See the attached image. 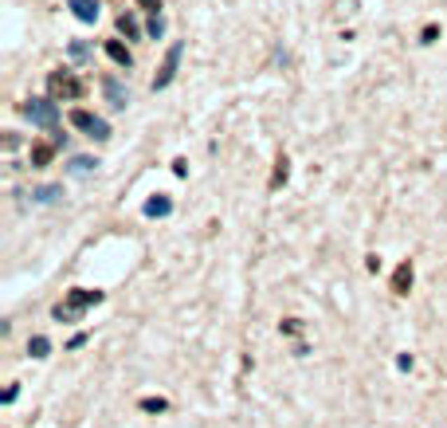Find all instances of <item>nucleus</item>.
<instances>
[{
  "mask_svg": "<svg viewBox=\"0 0 447 428\" xmlns=\"http://www.w3.org/2000/svg\"><path fill=\"white\" fill-rule=\"evenodd\" d=\"M94 303H102V291L75 287V291H67V303H59V307L51 310V319L55 322H75V319H83V310L94 307Z\"/></svg>",
  "mask_w": 447,
  "mask_h": 428,
  "instance_id": "f257e3e1",
  "label": "nucleus"
},
{
  "mask_svg": "<svg viewBox=\"0 0 447 428\" xmlns=\"http://www.w3.org/2000/svg\"><path fill=\"white\" fill-rule=\"evenodd\" d=\"M83 95V79L75 71H51L48 75V99L51 102H75Z\"/></svg>",
  "mask_w": 447,
  "mask_h": 428,
  "instance_id": "f03ea898",
  "label": "nucleus"
},
{
  "mask_svg": "<svg viewBox=\"0 0 447 428\" xmlns=\"http://www.w3.org/2000/svg\"><path fill=\"white\" fill-rule=\"evenodd\" d=\"M24 114H28L31 126H43V130L59 126V106H55L51 99H28L24 102Z\"/></svg>",
  "mask_w": 447,
  "mask_h": 428,
  "instance_id": "7ed1b4c3",
  "label": "nucleus"
},
{
  "mask_svg": "<svg viewBox=\"0 0 447 428\" xmlns=\"http://www.w3.org/2000/svg\"><path fill=\"white\" fill-rule=\"evenodd\" d=\"M71 126L75 130H83L87 138H94V141H106L110 138V126H106V118H99V114H90V110H71Z\"/></svg>",
  "mask_w": 447,
  "mask_h": 428,
  "instance_id": "20e7f679",
  "label": "nucleus"
},
{
  "mask_svg": "<svg viewBox=\"0 0 447 428\" xmlns=\"http://www.w3.org/2000/svg\"><path fill=\"white\" fill-rule=\"evenodd\" d=\"M180 51H185V43H173L169 51H165V63H161V71L153 75V90H165L173 79H177V63H180Z\"/></svg>",
  "mask_w": 447,
  "mask_h": 428,
  "instance_id": "39448f33",
  "label": "nucleus"
},
{
  "mask_svg": "<svg viewBox=\"0 0 447 428\" xmlns=\"http://www.w3.org/2000/svg\"><path fill=\"white\" fill-rule=\"evenodd\" d=\"M67 8H71V16L79 24H94L102 16V4L99 0H67Z\"/></svg>",
  "mask_w": 447,
  "mask_h": 428,
  "instance_id": "423d86ee",
  "label": "nucleus"
},
{
  "mask_svg": "<svg viewBox=\"0 0 447 428\" xmlns=\"http://www.w3.org/2000/svg\"><path fill=\"white\" fill-rule=\"evenodd\" d=\"M102 95H106V102H110L114 110H126V106H129V90L122 87L114 75H106V79H102Z\"/></svg>",
  "mask_w": 447,
  "mask_h": 428,
  "instance_id": "0eeeda50",
  "label": "nucleus"
},
{
  "mask_svg": "<svg viewBox=\"0 0 447 428\" xmlns=\"http://www.w3.org/2000/svg\"><path fill=\"white\" fill-rule=\"evenodd\" d=\"M59 146H63V138L36 141V146H31V165H36V170H43V165H48V161L55 158V150H59Z\"/></svg>",
  "mask_w": 447,
  "mask_h": 428,
  "instance_id": "6e6552de",
  "label": "nucleus"
},
{
  "mask_svg": "<svg viewBox=\"0 0 447 428\" xmlns=\"http://www.w3.org/2000/svg\"><path fill=\"white\" fill-rule=\"evenodd\" d=\"M169 212H173V200L165 197V193H157V197H149V200H146V216L161 220V216H169Z\"/></svg>",
  "mask_w": 447,
  "mask_h": 428,
  "instance_id": "1a4fd4ad",
  "label": "nucleus"
},
{
  "mask_svg": "<svg viewBox=\"0 0 447 428\" xmlns=\"http://www.w3.org/2000/svg\"><path fill=\"white\" fill-rule=\"evenodd\" d=\"M106 55H110V60H114V63H118L122 71H126L129 63H134V55H129V48H126V43H118V40H106Z\"/></svg>",
  "mask_w": 447,
  "mask_h": 428,
  "instance_id": "9d476101",
  "label": "nucleus"
},
{
  "mask_svg": "<svg viewBox=\"0 0 447 428\" xmlns=\"http://www.w3.org/2000/svg\"><path fill=\"white\" fill-rule=\"evenodd\" d=\"M408 287H412V263H400L397 268V275H392V291H397V295H408Z\"/></svg>",
  "mask_w": 447,
  "mask_h": 428,
  "instance_id": "9b49d317",
  "label": "nucleus"
},
{
  "mask_svg": "<svg viewBox=\"0 0 447 428\" xmlns=\"http://www.w3.org/2000/svg\"><path fill=\"white\" fill-rule=\"evenodd\" d=\"M48 350H51V342L43 338V334H36V338L28 342V354H31V358H48Z\"/></svg>",
  "mask_w": 447,
  "mask_h": 428,
  "instance_id": "f8f14e48",
  "label": "nucleus"
},
{
  "mask_svg": "<svg viewBox=\"0 0 447 428\" xmlns=\"http://www.w3.org/2000/svg\"><path fill=\"white\" fill-rule=\"evenodd\" d=\"M118 32H122V36H129V40H134V36H138V20H134L129 12H122V16H118Z\"/></svg>",
  "mask_w": 447,
  "mask_h": 428,
  "instance_id": "ddd939ff",
  "label": "nucleus"
},
{
  "mask_svg": "<svg viewBox=\"0 0 447 428\" xmlns=\"http://www.w3.org/2000/svg\"><path fill=\"white\" fill-rule=\"evenodd\" d=\"M141 408H146V413H165L169 401H165V397H146V401H141Z\"/></svg>",
  "mask_w": 447,
  "mask_h": 428,
  "instance_id": "4468645a",
  "label": "nucleus"
},
{
  "mask_svg": "<svg viewBox=\"0 0 447 428\" xmlns=\"http://www.w3.org/2000/svg\"><path fill=\"white\" fill-rule=\"evenodd\" d=\"M99 165V161H90V158H71V173H90Z\"/></svg>",
  "mask_w": 447,
  "mask_h": 428,
  "instance_id": "2eb2a0df",
  "label": "nucleus"
},
{
  "mask_svg": "<svg viewBox=\"0 0 447 428\" xmlns=\"http://www.w3.org/2000/svg\"><path fill=\"white\" fill-rule=\"evenodd\" d=\"M59 185H43V189H36V200H43V205H48V200H55V197H59Z\"/></svg>",
  "mask_w": 447,
  "mask_h": 428,
  "instance_id": "dca6fc26",
  "label": "nucleus"
},
{
  "mask_svg": "<svg viewBox=\"0 0 447 428\" xmlns=\"http://www.w3.org/2000/svg\"><path fill=\"white\" fill-rule=\"evenodd\" d=\"M149 36H153V40L165 36V16H149Z\"/></svg>",
  "mask_w": 447,
  "mask_h": 428,
  "instance_id": "f3484780",
  "label": "nucleus"
},
{
  "mask_svg": "<svg viewBox=\"0 0 447 428\" xmlns=\"http://www.w3.org/2000/svg\"><path fill=\"white\" fill-rule=\"evenodd\" d=\"M287 165H290L287 158H278V161H275V181H271V185H283V181H287Z\"/></svg>",
  "mask_w": 447,
  "mask_h": 428,
  "instance_id": "a211bd4d",
  "label": "nucleus"
},
{
  "mask_svg": "<svg viewBox=\"0 0 447 428\" xmlns=\"http://www.w3.org/2000/svg\"><path fill=\"white\" fill-rule=\"evenodd\" d=\"M138 8H146L149 16H161V0H138Z\"/></svg>",
  "mask_w": 447,
  "mask_h": 428,
  "instance_id": "6ab92c4d",
  "label": "nucleus"
},
{
  "mask_svg": "<svg viewBox=\"0 0 447 428\" xmlns=\"http://www.w3.org/2000/svg\"><path fill=\"white\" fill-rule=\"evenodd\" d=\"M436 36H439V28H436V24H427V28L420 32V43H432V40H436Z\"/></svg>",
  "mask_w": 447,
  "mask_h": 428,
  "instance_id": "aec40b11",
  "label": "nucleus"
},
{
  "mask_svg": "<svg viewBox=\"0 0 447 428\" xmlns=\"http://www.w3.org/2000/svg\"><path fill=\"white\" fill-rule=\"evenodd\" d=\"M71 60H87V43H79V40L71 43Z\"/></svg>",
  "mask_w": 447,
  "mask_h": 428,
  "instance_id": "412c9836",
  "label": "nucleus"
},
{
  "mask_svg": "<svg viewBox=\"0 0 447 428\" xmlns=\"http://www.w3.org/2000/svg\"><path fill=\"white\" fill-rule=\"evenodd\" d=\"M173 173H177V177H185V173H189V161L177 158V161H173Z\"/></svg>",
  "mask_w": 447,
  "mask_h": 428,
  "instance_id": "4be33fe9",
  "label": "nucleus"
},
{
  "mask_svg": "<svg viewBox=\"0 0 447 428\" xmlns=\"http://www.w3.org/2000/svg\"><path fill=\"white\" fill-rule=\"evenodd\" d=\"M298 330H302V326H298V319H287V322H283V334H298Z\"/></svg>",
  "mask_w": 447,
  "mask_h": 428,
  "instance_id": "5701e85b",
  "label": "nucleus"
},
{
  "mask_svg": "<svg viewBox=\"0 0 447 428\" xmlns=\"http://www.w3.org/2000/svg\"><path fill=\"white\" fill-rule=\"evenodd\" d=\"M79 346H87V334H75V338L67 342V350H79Z\"/></svg>",
  "mask_w": 447,
  "mask_h": 428,
  "instance_id": "b1692460",
  "label": "nucleus"
},
{
  "mask_svg": "<svg viewBox=\"0 0 447 428\" xmlns=\"http://www.w3.org/2000/svg\"><path fill=\"white\" fill-rule=\"evenodd\" d=\"M397 369H412V354H400V358H397Z\"/></svg>",
  "mask_w": 447,
  "mask_h": 428,
  "instance_id": "393cba45",
  "label": "nucleus"
}]
</instances>
